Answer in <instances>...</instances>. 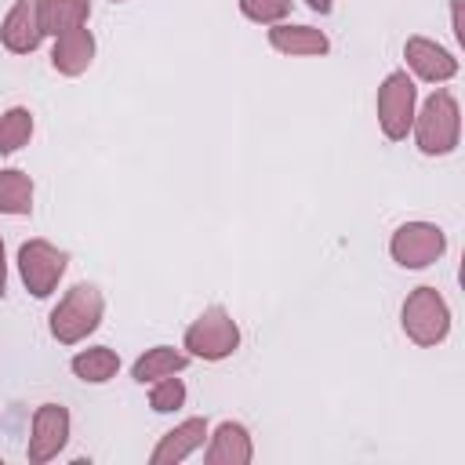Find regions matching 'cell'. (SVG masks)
Masks as SVG:
<instances>
[{"mask_svg": "<svg viewBox=\"0 0 465 465\" xmlns=\"http://www.w3.org/2000/svg\"><path fill=\"white\" fill-rule=\"evenodd\" d=\"M450 29H454L458 40H465V29H461V0L450 4Z\"/></svg>", "mask_w": 465, "mask_h": 465, "instance_id": "7402d4cb", "label": "cell"}, {"mask_svg": "<svg viewBox=\"0 0 465 465\" xmlns=\"http://www.w3.org/2000/svg\"><path fill=\"white\" fill-rule=\"evenodd\" d=\"M65 265H69V254L51 240L36 236L18 247V276L33 298H51L65 276Z\"/></svg>", "mask_w": 465, "mask_h": 465, "instance_id": "8992f818", "label": "cell"}, {"mask_svg": "<svg viewBox=\"0 0 465 465\" xmlns=\"http://www.w3.org/2000/svg\"><path fill=\"white\" fill-rule=\"evenodd\" d=\"M291 7H294V0H240L243 18H251V22H258V25H276V22H283V18L291 15Z\"/></svg>", "mask_w": 465, "mask_h": 465, "instance_id": "44dd1931", "label": "cell"}, {"mask_svg": "<svg viewBox=\"0 0 465 465\" xmlns=\"http://www.w3.org/2000/svg\"><path fill=\"white\" fill-rule=\"evenodd\" d=\"M149 407L156 414H171V411H182L185 407V381L178 374H167V378H156L149 381Z\"/></svg>", "mask_w": 465, "mask_h": 465, "instance_id": "ffe728a7", "label": "cell"}, {"mask_svg": "<svg viewBox=\"0 0 465 465\" xmlns=\"http://www.w3.org/2000/svg\"><path fill=\"white\" fill-rule=\"evenodd\" d=\"M189 352L185 349H174V345H153V349H145L134 363H131V378L138 381V385H149V381H156V378H167V374H182L185 367H189Z\"/></svg>", "mask_w": 465, "mask_h": 465, "instance_id": "9a60e30c", "label": "cell"}, {"mask_svg": "<svg viewBox=\"0 0 465 465\" xmlns=\"http://www.w3.org/2000/svg\"><path fill=\"white\" fill-rule=\"evenodd\" d=\"M36 18L44 36H62L76 25H87L91 0H36Z\"/></svg>", "mask_w": 465, "mask_h": 465, "instance_id": "2e32d148", "label": "cell"}, {"mask_svg": "<svg viewBox=\"0 0 465 465\" xmlns=\"http://www.w3.org/2000/svg\"><path fill=\"white\" fill-rule=\"evenodd\" d=\"M374 109H378V127L389 142H403L411 134V124H414V109H418V87L414 80L407 76V69H392L381 84H378V98H374Z\"/></svg>", "mask_w": 465, "mask_h": 465, "instance_id": "5b68a950", "label": "cell"}, {"mask_svg": "<svg viewBox=\"0 0 465 465\" xmlns=\"http://www.w3.org/2000/svg\"><path fill=\"white\" fill-rule=\"evenodd\" d=\"M309 4V11H316V15H331L334 11V0H305Z\"/></svg>", "mask_w": 465, "mask_h": 465, "instance_id": "cb8c5ba5", "label": "cell"}, {"mask_svg": "<svg viewBox=\"0 0 465 465\" xmlns=\"http://www.w3.org/2000/svg\"><path fill=\"white\" fill-rule=\"evenodd\" d=\"M94 62V33L87 25H76L62 36H54L51 47V69L62 76H80L87 73V65Z\"/></svg>", "mask_w": 465, "mask_h": 465, "instance_id": "4fadbf2b", "label": "cell"}, {"mask_svg": "<svg viewBox=\"0 0 465 465\" xmlns=\"http://www.w3.org/2000/svg\"><path fill=\"white\" fill-rule=\"evenodd\" d=\"M182 349H185L189 356H196V360H207V363L229 360V356L240 349V327H236L232 312L222 309V305L203 309V312L185 327Z\"/></svg>", "mask_w": 465, "mask_h": 465, "instance_id": "277c9868", "label": "cell"}, {"mask_svg": "<svg viewBox=\"0 0 465 465\" xmlns=\"http://www.w3.org/2000/svg\"><path fill=\"white\" fill-rule=\"evenodd\" d=\"M33 211V178L18 167L0 171V214H29Z\"/></svg>", "mask_w": 465, "mask_h": 465, "instance_id": "ac0fdd59", "label": "cell"}, {"mask_svg": "<svg viewBox=\"0 0 465 465\" xmlns=\"http://www.w3.org/2000/svg\"><path fill=\"white\" fill-rule=\"evenodd\" d=\"M69 411L62 403H40L33 411V425H29V447L25 458L33 465H44L51 458H58L69 443Z\"/></svg>", "mask_w": 465, "mask_h": 465, "instance_id": "ba28073f", "label": "cell"}, {"mask_svg": "<svg viewBox=\"0 0 465 465\" xmlns=\"http://www.w3.org/2000/svg\"><path fill=\"white\" fill-rule=\"evenodd\" d=\"M207 432H211L207 418H185V421H178L174 429H167L160 436V443L153 447L149 461L153 465H178V461H185L189 454H196L207 443Z\"/></svg>", "mask_w": 465, "mask_h": 465, "instance_id": "30bf717a", "label": "cell"}, {"mask_svg": "<svg viewBox=\"0 0 465 465\" xmlns=\"http://www.w3.org/2000/svg\"><path fill=\"white\" fill-rule=\"evenodd\" d=\"M400 327L403 334L421 345V349H432L440 345L447 334H450V309L443 302V294L436 287H414L407 298H403V309H400Z\"/></svg>", "mask_w": 465, "mask_h": 465, "instance_id": "3957f363", "label": "cell"}, {"mask_svg": "<svg viewBox=\"0 0 465 465\" xmlns=\"http://www.w3.org/2000/svg\"><path fill=\"white\" fill-rule=\"evenodd\" d=\"M403 58H407L411 73L418 80H425V84H447V80L458 76V58L447 47H440L436 40H429V36H407Z\"/></svg>", "mask_w": 465, "mask_h": 465, "instance_id": "9c48e42d", "label": "cell"}, {"mask_svg": "<svg viewBox=\"0 0 465 465\" xmlns=\"http://www.w3.org/2000/svg\"><path fill=\"white\" fill-rule=\"evenodd\" d=\"M251 458H254V443L247 425L222 421L214 432H207V450H203L207 465H251Z\"/></svg>", "mask_w": 465, "mask_h": 465, "instance_id": "8fae6325", "label": "cell"}, {"mask_svg": "<svg viewBox=\"0 0 465 465\" xmlns=\"http://www.w3.org/2000/svg\"><path fill=\"white\" fill-rule=\"evenodd\" d=\"M102 312H105V298L94 283H73L58 305L51 309L47 316V331L58 345H80L87 334L98 331L102 323Z\"/></svg>", "mask_w": 465, "mask_h": 465, "instance_id": "7a4b0ae2", "label": "cell"}, {"mask_svg": "<svg viewBox=\"0 0 465 465\" xmlns=\"http://www.w3.org/2000/svg\"><path fill=\"white\" fill-rule=\"evenodd\" d=\"M447 251V232L436 222H403L389 240V254L400 269H429Z\"/></svg>", "mask_w": 465, "mask_h": 465, "instance_id": "52a82bcc", "label": "cell"}, {"mask_svg": "<svg viewBox=\"0 0 465 465\" xmlns=\"http://www.w3.org/2000/svg\"><path fill=\"white\" fill-rule=\"evenodd\" d=\"M69 371L87 381V385H105L116 378L120 371V352L109 349V345H91V349H80L73 360H69Z\"/></svg>", "mask_w": 465, "mask_h": 465, "instance_id": "e0dca14e", "label": "cell"}, {"mask_svg": "<svg viewBox=\"0 0 465 465\" xmlns=\"http://www.w3.org/2000/svg\"><path fill=\"white\" fill-rule=\"evenodd\" d=\"M7 294V258H4V236H0V298Z\"/></svg>", "mask_w": 465, "mask_h": 465, "instance_id": "603a6c76", "label": "cell"}, {"mask_svg": "<svg viewBox=\"0 0 465 465\" xmlns=\"http://www.w3.org/2000/svg\"><path fill=\"white\" fill-rule=\"evenodd\" d=\"M113 4H120V0H113Z\"/></svg>", "mask_w": 465, "mask_h": 465, "instance_id": "d4e9b609", "label": "cell"}, {"mask_svg": "<svg viewBox=\"0 0 465 465\" xmlns=\"http://www.w3.org/2000/svg\"><path fill=\"white\" fill-rule=\"evenodd\" d=\"M411 134H414L418 153H425V156L454 153L458 142H461V105H458V98L447 87L432 91L421 102V109H414Z\"/></svg>", "mask_w": 465, "mask_h": 465, "instance_id": "6da1fadb", "label": "cell"}, {"mask_svg": "<svg viewBox=\"0 0 465 465\" xmlns=\"http://www.w3.org/2000/svg\"><path fill=\"white\" fill-rule=\"evenodd\" d=\"M40 40H44V33H40V18H36V0H18L0 25V44L11 54H33L40 47Z\"/></svg>", "mask_w": 465, "mask_h": 465, "instance_id": "7c38bea8", "label": "cell"}, {"mask_svg": "<svg viewBox=\"0 0 465 465\" xmlns=\"http://www.w3.org/2000/svg\"><path fill=\"white\" fill-rule=\"evenodd\" d=\"M33 138V113L25 105H11L7 113H0V156L18 153L22 145H29Z\"/></svg>", "mask_w": 465, "mask_h": 465, "instance_id": "d6986e66", "label": "cell"}, {"mask_svg": "<svg viewBox=\"0 0 465 465\" xmlns=\"http://www.w3.org/2000/svg\"><path fill=\"white\" fill-rule=\"evenodd\" d=\"M269 44L280 54H294V58H312V54H327L331 40L323 36V29L316 25H291V22H276L269 25Z\"/></svg>", "mask_w": 465, "mask_h": 465, "instance_id": "5bb4252c", "label": "cell"}]
</instances>
